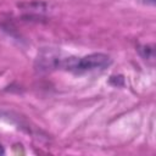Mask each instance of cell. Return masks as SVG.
<instances>
[{
    "label": "cell",
    "mask_w": 156,
    "mask_h": 156,
    "mask_svg": "<svg viewBox=\"0 0 156 156\" xmlns=\"http://www.w3.org/2000/svg\"><path fill=\"white\" fill-rule=\"evenodd\" d=\"M111 57L106 54L101 52H94L89 54L83 57H66L61 58L58 67H62L67 71L76 72V73H83L88 71H95V69H104L108 65H111Z\"/></svg>",
    "instance_id": "obj_1"
},
{
    "label": "cell",
    "mask_w": 156,
    "mask_h": 156,
    "mask_svg": "<svg viewBox=\"0 0 156 156\" xmlns=\"http://www.w3.org/2000/svg\"><path fill=\"white\" fill-rule=\"evenodd\" d=\"M146 4H150V5H154L155 4V0H145Z\"/></svg>",
    "instance_id": "obj_2"
}]
</instances>
